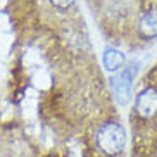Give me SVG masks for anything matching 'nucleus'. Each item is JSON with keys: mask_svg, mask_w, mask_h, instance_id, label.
Segmentation results:
<instances>
[{"mask_svg": "<svg viewBox=\"0 0 157 157\" xmlns=\"http://www.w3.org/2000/svg\"><path fill=\"white\" fill-rule=\"evenodd\" d=\"M102 62H104V67L107 71L114 73V71L121 69L124 66L126 57L121 50H117L114 47H107L105 50H104V56H102Z\"/></svg>", "mask_w": 157, "mask_h": 157, "instance_id": "20e7f679", "label": "nucleus"}, {"mask_svg": "<svg viewBox=\"0 0 157 157\" xmlns=\"http://www.w3.org/2000/svg\"><path fill=\"white\" fill-rule=\"evenodd\" d=\"M135 109L142 117H152L157 112V90L152 86L143 88L136 95V104Z\"/></svg>", "mask_w": 157, "mask_h": 157, "instance_id": "7ed1b4c3", "label": "nucleus"}, {"mask_svg": "<svg viewBox=\"0 0 157 157\" xmlns=\"http://www.w3.org/2000/svg\"><path fill=\"white\" fill-rule=\"evenodd\" d=\"M138 31L145 38H155L157 36V10H148V12H145L140 17Z\"/></svg>", "mask_w": 157, "mask_h": 157, "instance_id": "39448f33", "label": "nucleus"}, {"mask_svg": "<svg viewBox=\"0 0 157 157\" xmlns=\"http://www.w3.org/2000/svg\"><path fill=\"white\" fill-rule=\"evenodd\" d=\"M126 133L117 123H105L97 131V145L105 155H117L124 148Z\"/></svg>", "mask_w": 157, "mask_h": 157, "instance_id": "f257e3e1", "label": "nucleus"}, {"mask_svg": "<svg viewBox=\"0 0 157 157\" xmlns=\"http://www.w3.org/2000/svg\"><path fill=\"white\" fill-rule=\"evenodd\" d=\"M138 74V62H131L121 71L117 76L111 78V88L114 92L116 100L121 105H126L131 100V93H133V79Z\"/></svg>", "mask_w": 157, "mask_h": 157, "instance_id": "f03ea898", "label": "nucleus"}, {"mask_svg": "<svg viewBox=\"0 0 157 157\" xmlns=\"http://www.w3.org/2000/svg\"><path fill=\"white\" fill-rule=\"evenodd\" d=\"M56 9H59V10H66V9H69L71 5L74 4V0H48Z\"/></svg>", "mask_w": 157, "mask_h": 157, "instance_id": "423d86ee", "label": "nucleus"}]
</instances>
